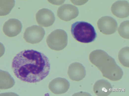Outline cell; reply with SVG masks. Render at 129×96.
Instances as JSON below:
<instances>
[{
  "label": "cell",
  "mask_w": 129,
  "mask_h": 96,
  "mask_svg": "<svg viewBox=\"0 0 129 96\" xmlns=\"http://www.w3.org/2000/svg\"><path fill=\"white\" fill-rule=\"evenodd\" d=\"M22 25L21 22L16 19H9L4 23L3 31L4 34L10 37H14L21 32Z\"/></svg>",
  "instance_id": "cell-8"
},
{
  "label": "cell",
  "mask_w": 129,
  "mask_h": 96,
  "mask_svg": "<svg viewBox=\"0 0 129 96\" xmlns=\"http://www.w3.org/2000/svg\"><path fill=\"white\" fill-rule=\"evenodd\" d=\"M79 13L78 9L75 6L70 4H64L58 8L57 15L61 20L68 21L76 18Z\"/></svg>",
  "instance_id": "cell-6"
},
{
  "label": "cell",
  "mask_w": 129,
  "mask_h": 96,
  "mask_svg": "<svg viewBox=\"0 0 129 96\" xmlns=\"http://www.w3.org/2000/svg\"><path fill=\"white\" fill-rule=\"evenodd\" d=\"M118 33L122 37L129 39V21L127 20L121 23L118 29Z\"/></svg>",
  "instance_id": "cell-12"
},
{
  "label": "cell",
  "mask_w": 129,
  "mask_h": 96,
  "mask_svg": "<svg viewBox=\"0 0 129 96\" xmlns=\"http://www.w3.org/2000/svg\"><path fill=\"white\" fill-rule=\"evenodd\" d=\"M1 72L3 74L0 73V76H1V81H0V84L1 83V84H0V89H4H4H7L10 88L8 84L11 87H12L15 84L13 78L12 77L11 75L9 73L7 72H5V77L4 73L3 71V72L2 70H0Z\"/></svg>",
  "instance_id": "cell-10"
},
{
  "label": "cell",
  "mask_w": 129,
  "mask_h": 96,
  "mask_svg": "<svg viewBox=\"0 0 129 96\" xmlns=\"http://www.w3.org/2000/svg\"><path fill=\"white\" fill-rule=\"evenodd\" d=\"M45 34V31L42 27L33 25L26 29L23 37L26 42L31 44H36L42 40Z\"/></svg>",
  "instance_id": "cell-4"
},
{
  "label": "cell",
  "mask_w": 129,
  "mask_h": 96,
  "mask_svg": "<svg viewBox=\"0 0 129 96\" xmlns=\"http://www.w3.org/2000/svg\"><path fill=\"white\" fill-rule=\"evenodd\" d=\"M71 32L74 38L82 43L92 42L97 36L94 27L90 23L84 21H77L72 24Z\"/></svg>",
  "instance_id": "cell-2"
},
{
  "label": "cell",
  "mask_w": 129,
  "mask_h": 96,
  "mask_svg": "<svg viewBox=\"0 0 129 96\" xmlns=\"http://www.w3.org/2000/svg\"><path fill=\"white\" fill-rule=\"evenodd\" d=\"M0 3V15L8 14L15 5L14 0H1Z\"/></svg>",
  "instance_id": "cell-11"
},
{
  "label": "cell",
  "mask_w": 129,
  "mask_h": 96,
  "mask_svg": "<svg viewBox=\"0 0 129 96\" xmlns=\"http://www.w3.org/2000/svg\"><path fill=\"white\" fill-rule=\"evenodd\" d=\"M12 67L16 77L23 81L36 83L48 75L50 64L43 53L33 49L25 50L13 58Z\"/></svg>",
  "instance_id": "cell-1"
},
{
  "label": "cell",
  "mask_w": 129,
  "mask_h": 96,
  "mask_svg": "<svg viewBox=\"0 0 129 96\" xmlns=\"http://www.w3.org/2000/svg\"><path fill=\"white\" fill-rule=\"evenodd\" d=\"M97 24L100 32L106 35L114 33L117 28V22L114 19L110 16L101 17L98 20Z\"/></svg>",
  "instance_id": "cell-5"
},
{
  "label": "cell",
  "mask_w": 129,
  "mask_h": 96,
  "mask_svg": "<svg viewBox=\"0 0 129 96\" xmlns=\"http://www.w3.org/2000/svg\"><path fill=\"white\" fill-rule=\"evenodd\" d=\"M46 42L49 47L51 49L56 50H61L67 44V34L63 30L56 29L48 36Z\"/></svg>",
  "instance_id": "cell-3"
},
{
  "label": "cell",
  "mask_w": 129,
  "mask_h": 96,
  "mask_svg": "<svg viewBox=\"0 0 129 96\" xmlns=\"http://www.w3.org/2000/svg\"><path fill=\"white\" fill-rule=\"evenodd\" d=\"M111 10L112 13L118 17H127L129 15V3L125 0L116 1L112 4Z\"/></svg>",
  "instance_id": "cell-9"
},
{
  "label": "cell",
  "mask_w": 129,
  "mask_h": 96,
  "mask_svg": "<svg viewBox=\"0 0 129 96\" xmlns=\"http://www.w3.org/2000/svg\"><path fill=\"white\" fill-rule=\"evenodd\" d=\"M36 18L38 25L45 27L52 25L55 19L54 14L53 12L45 8L39 10L36 14Z\"/></svg>",
  "instance_id": "cell-7"
}]
</instances>
